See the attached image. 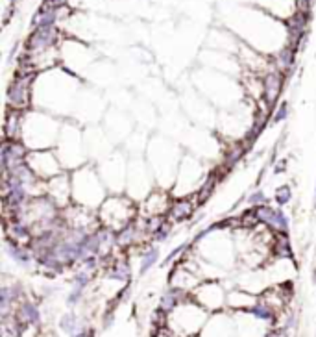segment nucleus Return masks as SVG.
I'll return each instance as SVG.
<instances>
[{
	"instance_id": "obj_1",
	"label": "nucleus",
	"mask_w": 316,
	"mask_h": 337,
	"mask_svg": "<svg viewBox=\"0 0 316 337\" xmlns=\"http://www.w3.org/2000/svg\"><path fill=\"white\" fill-rule=\"evenodd\" d=\"M63 121L47 109L31 107L24 113L23 141L30 150L56 148L61 134Z\"/></svg>"
},
{
	"instance_id": "obj_2",
	"label": "nucleus",
	"mask_w": 316,
	"mask_h": 337,
	"mask_svg": "<svg viewBox=\"0 0 316 337\" xmlns=\"http://www.w3.org/2000/svg\"><path fill=\"white\" fill-rule=\"evenodd\" d=\"M72 178V202L78 206L98 209L100 204L108 199V187L102 180L98 168L85 163L82 167L70 170Z\"/></svg>"
},
{
	"instance_id": "obj_3",
	"label": "nucleus",
	"mask_w": 316,
	"mask_h": 337,
	"mask_svg": "<svg viewBox=\"0 0 316 337\" xmlns=\"http://www.w3.org/2000/svg\"><path fill=\"white\" fill-rule=\"evenodd\" d=\"M96 213H98L100 224L118 232L139 217V206H137L135 199L115 193V195H108V199L102 202Z\"/></svg>"
},
{
	"instance_id": "obj_4",
	"label": "nucleus",
	"mask_w": 316,
	"mask_h": 337,
	"mask_svg": "<svg viewBox=\"0 0 316 337\" xmlns=\"http://www.w3.org/2000/svg\"><path fill=\"white\" fill-rule=\"evenodd\" d=\"M56 150H57V156H59L65 170H74V168L80 167L78 161L74 160V156H78L84 163H87L84 135H82V130L78 128L76 124L63 121L61 134H59V139H57Z\"/></svg>"
},
{
	"instance_id": "obj_5",
	"label": "nucleus",
	"mask_w": 316,
	"mask_h": 337,
	"mask_svg": "<svg viewBox=\"0 0 316 337\" xmlns=\"http://www.w3.org/2000/svg\"><path fill=\"white\" fill-rule=\"evenodd\" d=\"M39 72L17 69L6 89V107L28 111L33 107V87Z\"/></svg>"
},
{
	"instance_id": "obj_6",
	"label": "nucleus",
	"mask_w": 316,
	"mask_h": 337,
	"mask_svg": "<svg viewBox=\"0 0 316 337\" xmlns=\"http://www.w3.org/2000/svg\"><path fill=\"white\" fill-rule=\"evenodd\" d=\"M63 32L59 26H50V28H33L30 30L28 37L23 45V52L28 56H39V54H47L52 50H57L61 46Z\"/></svg>"
},
{
	"instance_id": "obj_7",
	"label": "nucleus",
	"mask_w": 316,
	"mask_h": 337,
	"mask_svg": "<svg viewBox=\"0 0 316 337\" xmlns=\"http://www.w3.org/2000/svg\"><path fill=\"white\" fill-rule=\"evenodd\" d=\"M26 163L30 165V168L35 172V176L43 182H47L50 178H54L56 174H59L65 170L61 160L57 156L56 148H45V150H30Z\"/></svg>"
},
{
	"instance_id": "obj_8",
	"label": "nucleus",
	"mask_w": 316,
	"mask_h": 337,
	"mask_svg": "<svg viewBox=\"0 0 316 337\" xmlns=\"http://www.w3.org/2000/svg\"><path fill=\"white\" fill-rule=\"evenodd\" d=\"M30 148L23 139H2L0 143V168L2 174H9L23 167L28 160Z\"/></svg>"
},
{
	"instance_id": "obj_9",
	"label": "nucleus",
	"mask_w": 316,
	"mask_h": 337,
	"mask_svg": "<svg viewBox=\"0 0 316 337\" xmlns=\"http://www.w3.org/2000/svg\"><path fill=\"white\" fill-rule=\"evenodd\" d=\"M311 19H313L311 9H296L292 15L283 21L285 30H287V43H288V45H292L294 48H298V50L305 45V41H307V37H309V24H311Z\"/></svg>"
},
{
	"instance_id": "obj_10",
	"label": "nucleus",
	"mask_w": 316,
	"mask_h": 337,
	"mask_svg": "<svg viewBox=\"0 0 316 337\" xmlns=\"http://www.w3.org/2000/svg\"><path fill=\"white\" fill-rule=\"evenodd\" d=\"M45 195H48L54 200L57 206L67 207L72 204V178H70V170H63L54 178H50L45 182Z\"/></svg>"
},
{
	"instance_id": "obj_11",
	"label": "nucleus",
	"mask_w": 316,
	"mask_h": 337,
	"mask_svg": "<svg viewBox=\"0 0 316 337\" xmlns=\"http://www.w3.org/2000/svg\"><path fill=\"white\" fill-rule=\"evenodd\" d=\"M172 197L167 189H152L144 199H141V217H167L172 206Z\"/></svg>"
},
{
	"instance_id": "obj_12",
	"label": "nucleus",
	"mask_w": 316,
	"mask_h": 337,
	"mask_svg": "<svg viewBox=\"0 0 316 337\" xmlns=\"http://www.w3.org/2000/svg\"><path fill=\"white\" fill-rule=\"evenodd\" d=\"M285 78H287L285 74L278 69H268L266 72L261 74V80H262L261 100L268 111H272L279 104V97H281L283 85H285Z\"/></svg>"
},
{
	"instance_id": "obj_13",
	"label": "nucleus",
	"mask_w": 316,
	"mask_h": 337,
	"mask_svg": "<svg viewBox=\"0 0 316 337\" xmlns=\"http://www.w3.org/2000/svg\"><path fill=\"white\" fill-rule=\"evenodd\" d=\"M255 213H257V219L261 222V226H266L270 232H274V234L285 232V234H288L290 221L283 211V207L264 204V206L255 207Z\"/></svg>"
},
{
	"instance_id": "obj_14",
	"label": "nucleus",
	"mask_w": 316,
	"mask_h": 337,
	"mask_svg": "<svg viewBox=\"0 0 316 337\" xmlns=\"http://www.w3.org/2000/svg\"><path fill=\"white\" fill-rule=\"evenodd\" d=\"M198 200L196 197H176V199L172 200V206L169 209V221L174 222V224H181V222L185 221H191L193 219V215L196 213V209H198Z\"/></svg>"
},
{
	"instance_id": "obj_15",
	"label": "nucleus",
	"mask_w": 316,
	"mask_h": 337,
	"mask_svg": "<svg viewBox=\"0 0 316 337\" xmlns=\"http://www.w3.org/2000/svg\"><path fill=\"white\" fill-rule=\"evenodd\" d=\"M67 8H56V6H48L45 2H41L37 11L31 15L30 30L33 28H50V26H59L63 15H65Z\"/></svg>"
},
{
	"instance_id": "obj_16",
	"label": "nucleus",
	"mask_w": 316,
	"mask_h": 337,
	"mask_svg": "<svg viewBox=\"0 0 316 337\" xmlns=\"http://www.w3.org/2000/svg\"><path fill=\"white\" fill-rule=\"evenodd\" d=\"M4 237L28 245L33 239V226L23 219H4Z\"/></svg>"
},
{
	"instance_id": "obj_17",
	"label": "nucleus",
	"mask_w": 316,
	"mask_h": 337,
	"mask_svg": "<svg viewBox=\"0 0 316 337\" xmlns=\"http://www.w3.org/2000/svg\"><path fill=\"white\" fill-rule=\"evenodd\" d=\"M298 48H294L292 45H285L278 48L276 52L270 56V62H272V69L281 70L285 76H288L290 72L294 70V65H296V56H298Z\"/></svg>"
},
{
	"instance_id": "obj_18",
	"label": "nucleus",
	"mask_w": 316,
	"mask_h": 337,
	"mask_svg": "<svg viewBox=\"0 0 316 337\" xmlns=\"http://www.w3.org/2000/svg\"><path fill=\"white\" fill-rule=\"evenodd\" d=\"M24 113L26 111L6 107L4 124H2V139H23Z\"/></svg>"
},
{
	"instance_id": "obj_19",
	"label": "nucleus",
	"mask_w": 316,
	"mask_h": 337,
	"mask_svg": "<svg viewBox=\"0 0 316 337\" xmlns=\"http://www.w3.org/2000/svg\"><path fill=\"white\" fill-rule=\"evenodd\" d=\"M4 250L21 267H30L31 261L35 260L30 246L24 245V243H19V241H13V239L4 237Z\"/></svg>"
},
{
	"instance_id": "obj_20",
	"label": "nucleus",
	"mask_w": 316,
	"mask_h": 337,
	"mask_svg": "<svg viewBox=\"0 0 316 337\" xmlns=\"http://www.w3.org/2000/svg\"><path fill=\"white\" fill-rule=\"evenodd\" d=\"M15 317L23 322L24 326H35L41 321V313H39L37 306L33 302H30V300H23L19 304V307H17L15 311Z\"/></svg>"
},
{
	"instance_id": "obj_21",
	"label": "nucleus",
	"mask_w": 316,
	"mask_h": 337,
	"mask_svg": "<svg viewBox=\"0 0 316 337\" xmlns=\"http://www.w3.org/2000/svg\"><path fill=\"white\" fill-rule=\"evenodd\" d=\"M272 254L276 258H281V260H292L294 250H292V245H290L288 234H285V232L274 234V239H272Z\"/></svg>"
},
{
	"instance_id": "obj_22",
	"label": "nucleus",
	"mask_w": 316,
	"mask_h": 337,
	"mask_svg": "<svg viewBox=\"0 0 316 337\" xmlns=\"http://www.w3.org/2000/svg\"><path fill=\"white\" fill-rule=\"evenodd\" d=\"M159 261V248L154 245H150L144 248V252L141 254V267H139V274L144 276L150 270V269L154 267L155 263Z\"/></svg>"
},
{
	"instance_id": "obj_23",
	"label": "nucleus",
	"mask_w": 316,
	"mask_h": 337,
	"mask_svg": "<svg viewBox=\"0 0 316 337\" xmlns=\"http://www.w3.org/2000/svg\"><path fill=\"white\" fill-rule=\"evenodd\" d=\"M108 276L109 278H113V280H118V282H128L131 276L130 263L126 260H116L115 265L109 269Z\"/></svg>"
},
{
	"instance_id": "obj_24",
	"label": "nucleus",
	"mask_w": 316,
	"mask_h": 337,
	"mask_svg": "<svg viewBox=\"0 0 316 337\" xmlns=\"http://www.w3.org/2000/svg\"><path fill=\"white\" fill-rule=\"evenodd\" d=\"M246 313H250L252 317L259 319V321H272L274 319V309L266 304V302H255L254 306H250L246 309Z\"/></svg>"
},
{
	"instance_id": "obj_25",
	"label": "nucleus",
	"mask_w": 316,
	"mask_h": 337,
	"mask_svg": "<svg viewBox=\"0 0 316 337\" xmlns=\"http://www.w3.org/2000/svg\"><path fill=\"white\" fill-rule=\"evenodd\" d=\"M246 148L248 146L244 145V143H233V146L228 150V152L224 154V161H226V167L228 168H231L237 161L244 156V152H246Z\"/></svg>"
},
{
	"instance_id": "obj_26",
	"label": "nucleus",
	"mask_w": 316,
	"mask_h": 337,
	"mask_svg": "<svg viewBox=\"0 0 316 337\" xmlns=\"http://www.w3.org/2000/svg\"><path fill=\"white\" fill-rule=\"evenodd\" d=\"M292 199H294V193H292V187L288 184L279 185L278 189H276V193H274V202H276V206H279V207L288 206V204L292 202Z\"/></svg>"
},
{
	"instance_id": "obj_27",
	"label": "nucleus",
	"mask_w": 316,
	"mask_h": 337,
	"mask_svg": "<svg viewBox=\"0 0 316 337\" xmlns=\"http://www.w3.org/2000/svg\"><path fill=\"white\" fill-rule=\"evenodd\" d=\"M288 113H290V106H288V102H287V100H281L278 106L274 107V115H272V119H270V123L272 124L285 123Z\"/></svg>"
},
{
	"instance_id": "obj_28",
	"label": "nucleus",
	"mask_w": 316,
	"mask_h": 337,
	"mask_svg": "<svg viewBox=\"0 0 316 337\" xmlns=\"http://www.w3.org/2000/svg\"><path fill=\"white\" fill-rule=\"evenodd\" d=\"M172 230H174V222H170L169 219L163 222L161 226L157 228V230L152 234V241H155V243H165L167 239L170 237V234H172Z\"/></svg>"
},
{
	"instance_id": "obj_29",
	"label": "nucleus",
	"mask_w": 316,
	"mask_h": 337,
	"mask_svg": "<svg viewBox=\"0 0 316 337\" xmlns=\"http://www.w3.org/2000/svg\"><path fill=\"white\" fill-rule=\"evenodd\" d=\"M59 328L65 332V334H76L78 332V317L74 313H65L59 319Z\"/></svg>"
},
{
	"instance_id": "obj_30",
	"label": "nucleus",
	"mask_w": 316,
	"mask_h": 337,
	"mask_svg": "<svg viewBox=\"0 0 316 337\" xmlns=\"http://www.w3.org/2000/svg\"><path fill=\"white\" fill-rule=\"evenodd\" d=\"M248 206L250 207H259V206H264V204H268V197H266V193L262 191V189H255L248 195Z\"/></svg>"
},
{
	"instance_id": "obj_31",
	"label": "nucleus",
	"mask_w": 316,
	"mask_h": 337,
	"mask_svg": "<svg viewBox=\"0 0 316 337\" xmlns=\"http://www.w3.org/2000/svg\"><path fill=\"white\" fill-rule=\"evenodd\" d=\"M72 282H74V285L76 287H82V289H85L87 285H89V282H91V270L89 269H80V270H76L74 272V278H72Z\"/></svg>"
},
{
	"instance_id": "obj_32",
	"label": "nucleus",
	"mask_w": 316,
	"mask_h": 337,
	"mask_svg": "<svg viewBox=\"0 0 316 337\" xmlns=\"http://www.w3.org/2000/svg\"><path fill=\"white\" fill-rule=\"evenodd\" d=\"M191 246H193V245H191V241H189V243H181L179 246H176V248H174V250H172L169 256H167V260L163 261V265H169V263H172L174 260H177V258L185 252V250H189Z\"/></svg>"
},
{
	"instance_id": "obj_33",
	"label": "nucleus",
	"mask_w": 316,
	"mask_h": 337,
	"mask_svg": "<svg viewBox=\"0 0 316 337\" xmlns=\"http://www.w3.org/2000/svg\"><path fill=\"white\" fill-rule=\"evenodd\" d=\"M82 295H84V289L74 285V289L70 291L69 299H67V304H69V306H76L78 302H80V299H82Z\"/></svg>"
},
{
	"instance_id": "obj_34",
	"label": "nucleus",
	"mask_w": 316,
	"mask_h": 337,
	"mask_svg": "<svg viewBox=\"0 0 316 337\" xmlns=\"http://www.w3.org/2000/svg\"><path fill=\"white\" fill-rule=\"evenodd\" d=\"M48 6H56V8H69L70 0H43Z\"/></svg>"
},
{
	"instance_id": "obj_35",
	"label": "nucleus",
	"mask_w": 316,
	"mask_h": 337,
	"mask_svg": "<svg viewBox=\"0 0 316 337\" xmlns=\"http://www.w3.org/2000/svg\"><path fill=\"white\" fill-rule=\"evenodd\" d=\"M72 337H94V330L93 328H82V330H78Z\"/></svg>"
},
{
	"instance_id": "obj_36",
	"label": "nucleus",
	"mask_w": 316,
	"mask_h": 337,
	"mask_svg": "<svg viewBox=\"0 0 316 337\" xmlns=\"http://www.w3.org/2000/svg\"><path fill=\"white\" fill-rule=\"evenodd\" d=\"M313 2L315 0H296L298 9H313Z\"/></svg>"
},
{
	"instance_id": "obj_37",
	"label": "nucleus",
	"mask_w": 316,
	"mask_h": 337,
	"mask_svg": "<svg viewBox=\"0 0 316 337\" xmlns=\"http://www.w3.org/2000/svg\"><path fill=\"white\" fill-rule=\"evenodd\" d=\"M285 167H287V160L278 161V165H276V168H274V172H276V174H279V172H283V170H285Z\"/></svg>"
},
{
	"instance_id": "obj_38",
	"label": "nucleus",
	"mask_w": 316,
	"mask_h": 337,
	"mask_svg": "<svg viewBox=\"0 0 316 337\" xmlns=\"http://www.w3.org/2000/svg\"><path fill=\"white\" fill-rule=\"evenodd\" d=\"M6 2H8L9 6H13V8H17V4H19L21 0H6Z\"/></svg>"
},
{
	"instance_id": "obj_39",
	"label": "nucleus",
	"mask_w": 316,
	"mask_h": 337,
	"mask_svg": "<svg viewBox=\"0 0 316 337\" xmlns=\"http://www.w3.org/2000/svg\"><path fill=\"white\" fill-rule=\"evenodd\" d=\"M315 207H316V185H315Z\"/></svg>"
}]
</instances>
